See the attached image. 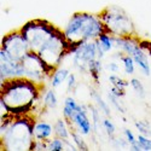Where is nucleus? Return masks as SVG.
<instances>
[{
  "label": "nucleus",
  "mask_w": 151,
  "mask_h": 151,
  "mask_svg": "<svg viewBox=\"0 0 151 151\" xmlns=\"http://www.w3.org/2000/svg\"><path fill=\"white\" fill-rule=\"evenodd\" d=\"M44 87L27 78H15L3 81L0 103L11 115L21 116L32 114L39 104V100H41Z\"/></svg>",
  "instance_id": "1"
},
{
  "label": "nucleus",
  "mask_w": 151,
  "mask_h": 151,
  "mask_svg": "<svg viewBox=\"0 0 151 151\" xmlns=\"http://www.w3.org/2000/svg\"><path fill=\"white\" fill-rule=\"evenodd\" d=\"M35 117L32 114L15 116L9 114L1 119L0 138L1 150L6 151H26L33 150L35 142L34 123Z\"/></svg>",
  "instance_id": "2"
},
{
  "label": "nucleus",
  "mask_w": 151,
  "mask_h": 151,
  "mask_svg": "<svg viewBox=\"0 0 151 151\" xmlns=\"http://www.w3.org/2000/svg\"><path fill=\"white\" fill-rule=\"evenodd\" d=\"M63 32L68 41L76 47L86 41H96L106 30L99 14L75 12Z\"/></svg>",
  "instance_id": "3"
},
{
  "label": "nucleus",
  "mask_w": 151,
  "mask_h": 151,
  "mask_svg": "<svg viewBox=\"0 0 151 151\" xmlns=\"http://www.w3.org/2000/svg\"><path fill=\"white\" fill-rule=\"evenodd\" d=\"M106 33L114 37L137 36V28L127 11L117 5H109L99 12Z\"/></svg>",
  "instance_id": "4"
},
{
  "label": "nucleus",
  "mask_w": 151,
  "mask_h": 151,
  "mask_svg": "<svg viewBox=\"0 0 151 151\" xmlns=\"http://www.w3.org/2000/svg\"><path fill=\"white\" fill-rule=\"evenodd\" d=\"M57 29L58 27H56L53 23L46 19L35 18L24 23L19 30L27 39L30 51L37 52Z\"/></svg>",
  "instance_id": "5"
},
{
  "label": "nucleus",
  "mask_w": 151,
  "mask_h": 151,
  "mask_svg": "<svg viewBox=\"0 0 151 151\" xmlns=\"http://www.w3.org/2000/svg\"><path fill=\"white\" fill-rule=\"evenodd\" d=\"M24 69V78H27L35 83L45 86V82L51 78V69L42 60V58L34 51H30L22 60Z\"/></svg>",
  "instance_id": "6"
},
{
  "label": "nucleus",
  "mask_w": 151,
  "mask_h": 151,
  "mask_svg": "<svg viewBox=\"0 0 151 151\" xmlns=\"http://www.w3.org/2000/svg\"><path fill=\"white\" fill-rule=\"evenodd\" d=\"M0 50L16 62H22L23 58L30 52V47L21 30H12L3 36Z\"/></svg>",
  "instance_id": "7"
},
{
  "label": "nucleus",
  "mask_w": 151,
  "mask_h": 151,
  "mask_svg": "<svg viewBox=\"0 0 151 151\" xmlns=\"http://www.w3.org/2000/svg\"><path fill=\"white\" fill-rule=\"evenodd\" d=\"M73 65L81 73H88L90 63L98 58V45L97 41H86L76 47L71 52Z\"/></svg>",
  "instance_id": "8"
},
{
  "label": "nucleus",
  "mask_w": 151,
  "mask_h": 151,
  "mask_svg": "<svg viewBox=\"0 0 151 151\" xmlns=\"http://www.w3.org/2000/svg\"><path fill=\"white\" fill-rule=\"evenodd\" d=\"M15 78H24L22 62H16L10 58L5 51L0 50V81H6Z\"/></svg>",
  "instance_id": "9"
},
{
  "label": "nucleus",
  "mask_w": 151,
  "mask_h": 151,
  "mask_svg": "<svg viewBox=\"0 0 151 151\" xmlns=\"http://www.w3.org/2000/svg\"><path fill=\"white\" fill-rule=\"evenodd\" d=\"M87 109H88V106L86 108L85 105L80 104L79 109L75 111L71 120L68 122L70 129L78 131L82 135H90L93 129V124H92V121L90 120L88 110Z\"/></svg>",
  "instance_id": "10"
},
{
  "label": "nucleus",
  "mask_w": 151,
  "mask_h": 151,
  "mask_svg": "<svg viewBox=\"0 0 151 151\" xmlns=\"http://www.w3.org/2000/svg\"><path fill=\"white\" fill-rule=\"evenodd\" d=\"M55 135V128L53 124H51L47 121L39 120L35 121L34 123V138L35 140H41V142H48Z\"/></svg>",
  "instance_id": "11"
},
{
  "label": "nucleus",
  "mask_w": 151,
  "mask_h": 151,
  "mask_svg": "<svg viewBox=\"0 0 151 151\" xmlns=\"http://www.w3.org/2000/svg\"><path fill=\"white\" fill-rule=\"evenodd\" d=\"M132 57H133V59L135 62V64L140 68V70L146 75V76H149V75L151 74L150 63H149L147 53L142 48V46H139L135 50V51L133 52V55H132Z\"/></svg>",
  "instance_id": "12"
},
{
  "label": "nucleus",
  "mask_w": 151,
  "mask_h": 151,
  "mask_svg": "<svg viewBox=\"0 0 151 151\" xmlns=\"http://www.w3.org/2000/svg\"><path fill=\"white\" fill-rule=\"evenodd\" d=\"M53 128H55V135L56 137L63 139L65 143L69 142V139L71 138V129H69L68 122L64 117L58 119L53 124Z\"/></svg>",
  "instance_id": "13"
},
{
  "label": "nucleus",
  "mask_w": 151,
  "mask_h": 151,
  "mask_svg": "<svg viewBox=\"0 0 151 151\" xmlns=\"http://www.w3.org/2000/svg\"><path fill=\"white\" fill-rule=\"evenodd\" d=\"M70 75V71L65 68H57L52 74H51V78H50L48 82L50 85H51L52 88H57V87H59L63 82H65L68 76Z\"/></svg>",
  "instance_id": "14"
},
{
  "label": "nucleus",
  "mask_w": 151,
  "mask_h": 151,
  "mask_svg": "<svg viewBox=\"0 0 151 151\" xmlns=\"http://www.w3.org/2000/svg\"><path fill=\"white\" fill-rule=\"evenodd\" d=\"M41 100H42V106H44V109H47V110L56 109L57 105H58V98H57V94H56V92H55V88L46 90V91L42 93Z\"/></svg>",
  "instance_id": "15"
},
{
  "label": "nucleus",
  "mask_w": 151,
  "mask_h": 151,
  "mask_svg": "<svg viewBox=\"0 0 151 151\" xmlns=\"http://www.w3.org/2000/svg\"><path fill=\"white\" fill-rule=\"evenodd\" d=\"M80 104L75 100L73 97H67L64 100V104H63V117L67 120V122H69L73 117V115L75 114V111L79 109Z\"/></svg>",
  "instance_id": "16"
},
{
  "label": "nucleus",
  "mask_w": 151,
  "mask_h": 151,
  "mask_svg": "<svg viewBox=\"0 0 151 151\" xmlns=\"http://www.w3.org/2000/svg\"><path fill=\"white\" fill-rule=\"evenodd\" d=\"M97 42L99 44L100 47L104 50V52L108 53V52H110L111 50L114 48V46H115V37L112 36L111 34H109V33L105 32V33H103V34L97 39Z\"/></svg>",
  "instance_id": "17"
},
{
  "label": "nucleus",
  "mask_w": 151,
  "mask_h": 151,
  "mask_svg": "<svg viewBox=\"0 0 151 151\" xmlns=\"http://www.w3.org/2000/svg\"><path fill=\"white\" fill-rule=\"evenodd\" d=\"M91 97L94 100V103L98 106V109L102 111L105 116H110V108H109V105L106 103V100H104L103 97L99 94V92L93 90V88H91Z\"/></svg>",
  "instance_id": "18"
},
{
  "label": "nucleus",
  "mask_w": 151,
  "mask_h": 151,
  "mask_svg": "<svg viewBox=\"0 0 151 151\" xmlns=\"http://www.w3.org/2000/svg\"><path fill=\"white\" fill-rule=\"evenodd\" d=\"M100 73H102V59L97 58V59L92 60L88 65V74L96 85H99Z\"/></svg>",
  "instance_id": "19"
},
{
  "label": "nucleus",
  "mask_w": 151,
  "mask_h": 151,
  "mask_svg": "<svg viewBox=\"0 0 151 151\" xmlns=\"http://www.w3.org/2000/svg\"><path fill=\"white\" fill-rule=\"evenodd\" d=\"M120 59H121L122 64H123L124 71L127 73V74H129V75H132L134 73V70H135V62H134L133 57L129 56V55H126V53H122L121 52Z\"/></svg>",
  "instance_id": "20"
},
{
  "label": "nucleus",
  "mask_w": 151,
  "mask_h": 151,
  "mask_svg": "<svg viewBox=\"0 0 151 151\" xmlns=\"http://www.w3.org/2000/svg\"><path fill=\"white\" fill-rule=\"evenodd\" d=\"M71 139H73V142H74V144H75V146H76L78 150H82V151L88 150V145H87L86 142L83 140L82 134L79 133L78 131L71 129Z\"/></svg>",
  "instance_id": "21"
},
{
  "label": "nucleus",
  "mask_w": 151,
  "mask_h": 151,
  "mask_svg": "<svg viewBox=\"0 0 151 151\" xmlns=\"http://www.w3.org/2000/svg\"><path fill=\"white\" fill-rule=\"evenodd\" d=\"M109 82L111 83L112 87H116V88L122 90V91L126 90V87L131 86L128 81L123 80L122 78H120L119 75H116V74H111V75H110V76H109Z\"/></svg>",
  "instance_id": "22"
},
{
  "label": "nucleus",
  "mask_w": 151,
  "mask_h": 151,
  "mask_svg": "<svg viewBox=\"0 0 151 151\" xmlns=\"http://www.w3.org/2000/svg\"><path fill=\"white\" fill-rule=\"evenodd\" d=\"M64 147H65V142L63 139H60V138L56 137V135L47 142V150L62 151V150H64Z\"/></svg>",
  "instance_id": "23"
},
{
  "label": "nucleus",
  "mask_w": 151,
  "mask_h": 151,
  "mask_svg": "<svg viewBox=\"0 0 151 151\" xmlns=\"http://www.w3.org/2000/svg\"><path fill=\"white\" fill-rule=\"evenodd\" d=\"M88 110L91 111V119L93 124V131L98 132L99 126H100V115H99V109L97 105H88Z\"/></svg>",
  "instance_id": "24"
},
{
  "label": "nucleus",
  "mask_w": 151,
  "mask_h": 151,
  "mask_svg": "<svg viewBox=\"0 0 151 151\" xmlns=\"http://www.w3.org/2000/svg\"><path fill=\"white\" fill-rule=\"evenodd\" d=\"M108 99H109V103L114 106L120 114H126V109H124V106L122 105V103H121V98L120 97H117V96H115V94H112L111 92H109L108 93Z\"/></svg>",
  "instance_id": "25"
},
{
  "label": "nucleus",
  "mask_w": 151,
  "mask_h": 151,
  "mask_svg": "<svg viewBox=\"0 0 151 151\" xmlns=\"http://www.w3.org/2000/svg\"><path fill=\"white\" fill-rule=\"evenodd\" d=\"M134 124H135V128L138 129V132H139V134H143L146 137L151 135V126L147 121L140 120V121H137Z\"/></svg>",
  "instance_id": "26"
},
{
  "label": "nucleus",
  "mask_w": 151,
  "mask_h": 151,
  "mask_svg": "<svg viewBox=\"0 0 151 151\" xmlns=\"http://www.w3.org/2000/svg\"><path fill=\"white\" fill-rule=\"evenodd\" d=\"M129 85H131L132 88L134 90V92L137 93L138 97H140V98H144V97H145L146 92H145V88H144V86H143V83H142L140 80L132 79V80L129 81Z\"/></svg>",
  "instance_id": "27"
},
{
  "label": "nucleus",
  "mask_w": 151,
  "mask_h": 151,
  "mask_svg": "<svg viewBox=\"0 0 151 151\" xmlns=\"http://www.w3.org/2000/svg\"><path fill=\"white\" fill-rule=\"evenodd\" d=\"M102 124H103V128L105 129L106 134H108L110 138H112V137L115 135V133H116V127H115V124L112 123L109 119H104L103 122H102Z\"/></svg>",
  "instance_id": "28"
},
{
  "label": "nucleus",
  "mask_w": 151,
  "mask_h": 151,
  "mask_svg": "<svg viewBox=\"0 0 151 151\" xmlns=\"http://www.w3.org/2000/svg\"><path fill=\"white\" fill-rule=\"evenodd\" d=\"M78 87V80H76V75L75 74H70L68 79H67V91L70 93V92H74L76 90Z\"/></svg>",
  "instance_id": "29"
},
{
  "label": "nucleus",
  "mask_w": 151,
  "mask_h": 151,
  "mask_svg": "<svg viewBox=\"0 0 151 151\" xmlns=\"http://www.w3.org/2000/svg\"><path fill=\"white\" fill-rule=\"evenodd\" d=\"M137 139H138V142H139V144L142 145L143 150H145V151H151V139H150V137L139 134Z\"/></svg>",
  "instance_id": "30"
},
{
  "label": "nucleus",
  "mask_w": 151,
  "mask_h": 151,
  "mask_svg": "<svg viewBox=\"0 0 151 151\" xmlns=\"http://www.w3.org/2000/svg\"><path fill=\"white\" fill-rule=\"evenodd\" d=\"M123 133H124V135H126V140L128 142L129 145H133L134 143H137V138H135V135L133 134V132H132L131 129L126 128V129L123 131Z\"/></svg>",
  "instance_id": "31"
},
{
  "label": "nucleus",
  "mask_w": 151,
  "mask_h": 151,
  "mask_svg": "<svg viewBox=\"0 0 151 151\" xmlns=\"http://www.w3.org/2000/svg\"><path fill=\"white\" fill-rule=\"evenodd\" d=\"M108 69H109V71H111L112 74H116V73L120 71V67H119V64H117L116 62H110L109 64H108Z\"/></svg>",
  "instance_id": "32"
},
{
  "label": "nucleus",
  "mask_w": 151,
  "mask_h": 151,
  "mask_svg": "<svg viewBox=\"0 0 151 151\" xmlns=\"http://www.w3.org/2000/svg\"><path fill=\"white\" fill-rule=\"evenodd\" d=\"M110 92H111L112 94H115V96L120 97V98H122V97L126 94V92H124V91L119 90V88H116V87H112V86H111V90H110Z\"/></svg>",
  "instance_id": "33"
}]
</instances>
